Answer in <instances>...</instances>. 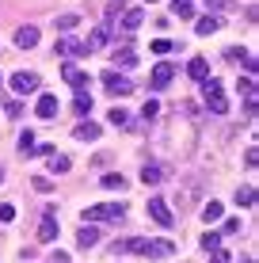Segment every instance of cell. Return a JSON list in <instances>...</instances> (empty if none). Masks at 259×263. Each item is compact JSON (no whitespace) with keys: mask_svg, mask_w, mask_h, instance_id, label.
Wrapping results in <instances>:
<instances>
[{"mask_svg":"<svg viewBox=\"0 0 259 263\" xmlns=\"http://www.w3.org/2000/svg\"><path fill=\"white\" fill-rule=\"evenodd\" d=\"M126 217V202H99V206H88L84 210V221L95 225V221H122Z\"/></svg>","mask_w":259,"mask_h":263,"instance_id":"cell-1","label":"cell"},{"mask_svg":"<svg viewBox=\"0 0 259 263\" xmlns=\"http://www.w3.org/2000/svg\"><path fill=\"white\" fill-rule=\"evenodd\" d=\"M202 92H206V107H210L213 115H225V111H229L225 92H221V80H217V77H206V80H202Z\"/></svg>","mask_w":259,"mask_h":263,"instance_id":"cell-2","label":"cell"},{"mask_svg":"<svg viewBox=\"0 0 259 263\" xmlns=\"http://www.w3.org/2000/svg\"><path fill=\"white\" fill-rule=\"evenodd\" d=\"M149 217H153L156 225H164V229H172V225H175L172 210H168V202H164L160 195H149Z\"/></svg>","mask_w":259,"mask_h":263,"instance_id":"cell-3","label":"cell"},{"mask_svg":"<svg viewBox=\"0 0 259 263\" xmlns=\"http://www.w3.org/2000/svg\"><path fill=\"white\" fill-rule=\"evenodd\" d=\"M103 88H107L111 96H130V92H133V80L122 77V72H103Z\"/></svg>","mask_w":259,"mask_h":263,"instance_id":"cell-4","label":"cell"},{"mask_svg":"<svg viewBox=\"0 0 259 263\" xmlns=\"http://www.w3.org/2000/svg\"><path fill=\"white\" fill-rule=\"evenodd\" d=\"M172 77H175V65H172V61H156L149 84H153V88H168V84H172Z\"/></svg>","mask_w":259,"mask_h":263,"instance_id":"cell-5","label":"cell"},{"mask_svg":"<svg viewBox=\"0 0 259 263\" xmlns=\"http://www.w3.org/2000/svg\"><path fill=\"white\" fill-rule=\"evenodd\" d=\"M38 84H42V80H38V72H15V77H12V88H15L19 96L38 92Z\"/></svg>","mask_w":259,"mask_h":263,"instance_id":"cell-6","label":"cell"},{"mask_svg":"<svg viewBox=\"0 0 259 263\" xmlns=\"http://www.w3.org/2000/svg\"><path fill=\"white\" fill-rule=\"evenodd\" d=\"M172 240H145L141 244V256H149V259H164V256H172Z\"/></svg>","mask_w":259,"mask_h":263,"instance_id":"cell-7","label":"cell"},{"mask_svg":"<svg viewBox=\"0 0 259 263\" xmlns=\"http://www.w3.org/2000/svg\"><path fill=\"white\" fill-rule=\"evenodd\" d=\"M34 115H38V119H57V96H50V92H42L38 96V103H34Z\"/></svg>","mask_w":259,"mask_h":263,"instance_id":"cell-8","label":"cell"},{"mask_svg":"<svg viewBox=\"0 0 259 263\" xmlns=\"http://www.w3.org/2000/svg\"><path fill=\"white\" fill-rule=\"evenodd\" d=\"M15 46H19V50H34V46H38V27H34V23L19 27V31H15Z\"/></svg>","mask_w":259,"mask_h":263,"instance_id":"cell-9","label":"cell"},{"mask_svg":"<svg viewBox=\"0 0 259 263\" xmlns=\"http://www.w3.org/2000/svg\"><path fill=\"white\" fill-rule=\"evenodd\" d=\"M57 53H65V58H84V53H92V50H88V42L61 39V42H57Z\"/></svg>","mask_w":259,"mask_h":263,"instance_id":"cell-10","label":"cell"},{"mask_svg":"<svg viewBox=\"0 0 259 263\" xmlns=\"http://www.w3.org/2000/svg\"><path fill=\"white\" fill-rule=\"evenodd\" d=\"M187 77L202 84V80L210 77V61H206V58H191V65H187Z\"/></svg>","mask_w":259,"mask_h":263,"instance_id":"cell-11","label":"cell"},{"mask_svg":"<svg viewBox=\"0 0 259 263\" xmlns=\"http://www.w3.org/2000/svg\"><path fill=\"white\" fill-rule=\"evenodd\" d=\"M65 84H73L76 92H84V88H88V72L76 69V65H65Z\"/></svg>","mask_w":259,"mask_h":263,"instance_id":"cell-12","label":"cell"},{"mask_svg":"<svg viewBox=\"0 0 259 263\" xmlns=\"http://www.w3.org/2000/svg\"><path fill=\"white\" fill-rule=\"evenodd\" d=\"M57 233H61V225L46 214V217H42V225H38V240H46V244H50V240H57Z\"/></svg>","mask_w":259,"mask_h":263,"instance_id":"cell-13","label":"cell"},{"mask_svg":"<svg viewBox=\"0 0 259 263\" xmlns=\"http://www.w3.org/2000/svg\"><path fill=\"white\" fill-rule=\"evenodd\" d=\"M73 138H76V141H95V138H99V126L88 119V122H80L76 130H73Z\"/></svg>","mask_w":259,"mask_h":263,"instance_id":"cell-14","label":"cell"},{"mask_svg":"<svg viewBox=\"0 0 259 263\" xmlns=\"http://www.w3.org/2000/svg\"><path fill=\"white\" fill-rule=\"evenodd\" d=\"M141 20H145V12H137V8H126V12H122V31H137L141 27Z\"/></svg>","mask_w":259,"mask_h":263,"instance_id":"cell-15","label":"cell"},{"mask_svg":"<svg viewBox=\"0 0 259 263\" xmlns=\"http://www.w3.org/2000/svg\"><path fill=\"white\" fill-rule=\"evenodd\" d=\"M107 42H111V27H95L92 31V39H88V50H99V46H107Z\"/></svg>","mask_w":259,"mask_h":263,"instance_id":"cell-16","label":"cell"},{"mask_svg":"<svg viewBox=\"0 0 259 263\" xmlns=\"http://www.w3.org/2000/svg\"><path fill=\"white\" fill-rule=\"evenodd\" d=\"M95 240H99V229H95V225H88V221H84V229L76 233V244H80V248H92Z\"/></svg>","mask_w":259,"mask_h":263,"instance_id":"cell-17","label":"cell"},{"mask_svg":"<svg viewBox=\"0 0 259 263\" xmlns=\"http://www.w3.org/2000/svg\"><path fill=\"white\" fill-rule=\"evenodd\" d=\"M69 168H73V160H69L65 153H50V172H57V176H65Z\"/></svg>","mask_w":259,"mask_h":263,"instance_id":"cell-18","label":"cell"},{"mask_svg":"<svg viewBox=\"0 0 259 263\" xmlns=\"http://www.w3.org/2000/svg\"><path fill=\"white\" fill-rule=\"evenodd\" d=\"M217 27H221V20H217V15H202V20L194 23V31H198L202 39H206V34H213V31H217Z\"/></svg>","mask_w":259,"mask_h":263,"instance_id":"cell-19","label":"cell"},{"mask_svg":"<svg viewBox=\"0 0 259 263\" xmlns=\"http://www.w3.org/2000/svg\"><path fill=\"white\" fill-rule=\"evenodd\" d=\"M103 187H107V191H126V176H122V172H107Z\"/></svg>","mask_w":259,"mask_h":263,"instance_id":"cell-20","label":"cell"},{"mask_svg":"<svg viewBox=\"0 0 259 263\" xmlns=\"http://www.w3.org/2000/svg\"><path fill=\"white\" fill-rule=\"evenodd\" d=\"M172 12L180 20H194V0H172Z\"/></svg>","mask_w":259,"mask_h":263,"instance_id":"cell-21","label":"cell"},{"mask_svg":"<svg viewBox=\"0 0 259 263\" xmlns=\"http://www.w3.org/2000/svg\"><path fill=\"white\" fill-rule=\"evenodd\" d=\"M73 111L84 119V115H92V96L88 92H76V99H73Z\"/></svg>","mask_w":259,"mask_h":263,"instance_id":"cell-22","label":"cell"},{"mask_svg":"<svg viewBox=\"0 0 259 263\" xmlns=\"http://www.w3.org/2000/svg\"><path fill=\"white\" fill-rule=\"evenodd\" d=\"M122 12H126V4H122V0H118V4H111V8H107V15H103V27H114V23L122 20Z\"/></svg>","mask_w":259,"mask_h":263,"instance_id":"cell-23","label":"cell"},{"mask_svg":"<svg viewBox=\"0 0 259 263\" xmlns=\"http://www.w3.org/2000/svg\"><path fill=\"white\" fill-rule=\"evenodd\" d=\"M141 179H145V183H160V179H164V168L160 164H145L141 168Z\"/></svg>","mask_w":259,"mask_h":263,"instance_id":"cell-24","label":"cell"},{"mask_svg":"<svg viewBox=\"0 0 259 263\" xmlns=\"http://www.w3.org/2000/svg\"><path fill=\"white\" fill-rule=\"evenodd\" d=\"M202 217H206V221H221V202H213V198H210V202L202 206Z\"/></svg>","mask_w":259,"mask_h":263,"instance_id":"cell-25","label":"cell"},{"mask_svg":"<svg viewBox=\"0 0 259 263\" xmlns=\"http://www.w3.org/2000/svg\"><path fill=\"white\" fill-rule=\"evenodd\" d=\"M114 61H118V65H122V69H130V65H133V61H137V53H133V50L126 46V50H118V53H114Z\"/></svg>","mask_w":259,"mask_h":263,"instance_id":"cell-26","label":"cell"},{"mask_svg":"<svg viewBox=\"0 0 259 263\" xmlns=\"http://www.w3.org/2000/svg\"><path fill=\"white\" fill-rule=\"evenodd\" d=\"M202 248H206V252H217V248H221V233H202Z\"/></svg>","mask_w":259,"mask_h":263,"instance_id":"cell-27","label":"cell"},{"mask_svg":"<svg viewBox=\"0 0 259 263\" xmlns=\"http://www.w3.org/2000/svg\"><path fill=\"white\" fill-rule=\"evenodd\" d=\"M149 46H153V53H160V58H164V53L175 50V42H172V39H156V42H149Z\"/></svg>","mask_w":259,"mask_h":263,"instance_id":"cell-28","label":"cell"},{"mask_svg":"<svg viewBox=\"0 0 259 263\" xmlns=\"http://www.w3.org/2000/svg\"><path fill=\"white\" fill-rule=\"evenodd\" d=\"M233 198H236V206H252L255 202V191H252V187H240Z\"/></svg>","mask_w":259,"mask_h":263,"instance_id":"cell-29","label":"cell"},{"mask_svg":"<svg viewBox=\"0 0 259 263\" xmlns=\"http://www.w3.org/2000/svg\"><path fill=\"white\" fill-rule=\"evenodd\" d=\"M76 23H80V15H73V12H69V15H57V31H73Z\"/></svg>","mask_w":259,"mask_h":263,"instance_id":"cell-30","label":"cell"},{"mask_svg":"<svg viewBox=\"0 0 259 263\" xmlns=\"http://www.w3.org/2000/svg\"><path fill=\"white\" fill-rule=\"evenodd\" d=\"M19 153H34V130H27L19 138Z\"/></svg>","mask_w":259,"mask_h":263,"instance_id":"cell-31","label":"cell"},{"mask_svg":"<svg viewBox=\"0 0 259 263\" xmlns=\"http://www.w3.org/2000/svg\"><path fill=\"white\" fill-rule=\"evenodd\" d=\"M111 122H114V126H126L130 119H126V111H122V107H111Z\"/></svg>","mask_w":259,"mask_h":263,"instance_id":"cell-32","label":"cell"},{"mask_svg":"<svg viewBox=\"0 0 259 263\" xmlns=\"http://www.w3.org/2000/svg\"><path fill=\"white\" fill-rule=\"evenodd\" d=\"M156 111H160V103H156V99H149V103L141 107V115H145V119H156Z\"/></svg>","mask_w":259,"mask_h":263,"instance_id":"cell-33","label":"cell"},{"mask_svg":"<svg viewBox=\"0 0 259 263\" xmlns=\"http://www.w3.org/2000/svg\"><path fill=\"white\" fill-rule=\"evenodd\" d=\"M15 217V206L12 202H0V221H12Z\"/></svg>","mask_w":259,"mask_h":263,"instance_id":"cell-34","label":"cell"},{"mask_svg":"<svg viewBox=\"0 0 259 263\" xmlns=\"http://www.w3.org/2000/svg\"><path fill=\"white\" fill-rule=\"evenodd\" d=\"M244 160H248V168H255V164H259V149H255V145L244 153Z\"/></svg>","mask_w":259,"mask_h":263,"instance_id":"cell-35","label":"cell"},{"mask_svg":"<svg viewBox=\"0 0 259 263\" xmlns=\"http://www.w3.org/2000/svg\"><path fill=\"white\" fill-rule=\"evenodd\" d=\"M210 263H233V256H229V252H221V248H217V252H213V259H210Z\"/></svg>","mask_w":259,"mask_h":263,"instance_id":"cell-36","label":"cell"},{"mask_svg":"<svg viewBox=\"0 0 259 263\" xmlns=\"http://www.w3.org/2000/svg\"><path fill=\"white\" fill-rule=\"evenodd\" d=\"M225 233H240V217H229V221H225Z\"/></svg>","mask_w":259,"mask_h":263,"instance_id":"cell-37","label":"cell"},{"mask_svg":"<svg viewBox=\"0 0 259 263\" xmlns=\"http://www.w3.org/2000/svg\"><path fill=\"white\" fill-rule=\"evenodd\" d=\"M206 4H210V8H225V0H206Z\"/></svg>","mask_w":259,"mask_h":263,"instance_id":"cell-38","label":"cell"},{"mask_svg":"<svg viewBox=\"0 0 259 263\" xmlns=\"http://www.w3.org/2000/svg\"><path fill=\"white\" fill-rule=\"evenodd\" d=\"M0 183H4V168H0Z\"/></svg>","mask_w":259,"mask_h":263,"instance_id":"cell-39","label":"cell"},{"mask_svg":"<svg viewBox=\"0 0 259 263\" xmlns=\"http://www.w3.org/2000/svg\"><path fill=\"white\" fill-rule=\"evenodd\" d=\"M240 263H255V259H240Z\"/></svg>","mask_w":259,"mask_h":263,"instance_id":"cell-40","label":"cell"}]
</instances>
